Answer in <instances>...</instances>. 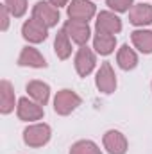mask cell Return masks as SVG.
<instances>
[{
    "mask_svg": "<svg viewBox=\"0 0 152 154\" xmlns=\"http://www.w3.org/2000/svg\"><path fill=\"white\" fill-rule=\"evenodd\" d=\"M70 154H102V152H100V149H99V145L95 142L81 140V142H77V143L72 145Z\"/></svg>",
    "mask_w": 152,
    "mask_h": 154,
    "instance_id": "obj_20",
    "label": "cell"
},
{
    "mask_svg": "<svg viewBox=\"0 0 152 154\" xmlns=\"http://www.w3.org/2000/svg\"><path fill=\"white\" fill-rule=\"evenodd\" d=\"M22 36L29 43H41L48 36V27L36 18H31L22 25Z\"/></svg>",
    "mask_w": 152,
    "mask_h": 154,
    "instance_id": "obj_5",
    "label": "cell"
},
{
    "mask_svg": "<svg viewBox=\"0 0 152 154\" xmlns=\"http://www.w3.org/2000/svg\"><path fill=\"white\" fill-rule=\"evenodd\" d=\"M104 149L109 154H125L127 152V140L120 131L111 129L104 134Z\"/></svg>",
    "mask_w": 152,
    "mask_h": 154,
    "instance_id": "obj_11",
    "label": "cell"
},
{
    "mask_svg": "<svg viewBox=\"0 0 152 154\" xmlns=\"http://www.w3.org/2000/svg\"><path fill=\"white\" fill-rule=\"evenodd\" d=\"M32 18H36L41 23H45L48 29L56 27L57 22H59V9L56 5H52L50 2H38L32 7Z\"/></svg>",
    "mask_w": 152,
    "mask_h": 154,
    "instance_id": "obj_3",
    "label": "cell"
},
{
    "mask_svg": "<svg viewBox=\"0 0 152 154\" xmlns=\"http://www.w3.org/2000/svg\"><path fill=\"white\" fill-rule=\"evenodd\" d=\"M81 97L77 95L75 91L72 90H61L57 91L56 99H54V111L57 115H70L72 111H75L77 108L81 106Z\"/></svg>",
    "mask_w": 152,
    "mask_h": 154,
    "instance_id": "obj_2",
    "label": "cell"
},
{
    "mask_svg": "<svg viewBox=\"0 0 152 154\" xmlns=\"http://www.w3.org/2000/svg\"><path fill=\"white\" fill-rule=\"evenodd\" d=\"M116 47V38L114 34H106V32H97L93 38V48L100 56H109Z\"/></svg>",
    "mask_w": 152,
    "mask_h": 154,
    "instance_id": "obj_16",
    "label": "cell"
},
{
    "mask_svg": "<svg viewBox=\"0 0 152 154\" xmlns=\"http://www.w3.org/2000/svg\"><path fill=\"white\" fill-rule=\"evenodd\" d=\"M20 66H32V68H47L45 57L39 54L34 47H23L18 57Z\"/></svg>",
    "mask_w": 152,
    "mask_h": 154,
    "instance_id": "obj_13",
    "label": "cell"
},
{
    "mask_svg": "<svg viewBox=\"0 0 152 154\" xmlns=\"http://www.w3.org/2000/svg\"><path fill=\"white\" fill-rule=\"evenodd\" d=\"M95 31L97 32H106V34H118L122 31V20L111 11H102L97 16Z\"/></svg>",
    "mask_w": 152,
    "mask_h": 154,
    "instance_id": "obj_6",
    "label": "cell"
},
{
    "mask_svg": "<svg viewBox=\"0 0 152 154\" xmlns=\"http://www.w3.org/2000/svg\"><path fill=\"white\" fill-rule=\"evenodd\" d=\"M54 50L57 54L59 59H68L70 54H72V41H70V36L65 29L57 31L56 34V39H54Z\"/></svg>",
    "mask_w": 152,
    "mask_h": 154,
    "instance_id": "obj_18",
    "label": "cell"
},
{
    "mask_svg": "<svg viewBox=\"0 0 152 154\" xmlns=\"http://www.w3.org/2000/svg\"><path fill=\"white\" fill-rule=\"evenodd\" d=\"M116 63L122 70H132L138 65V56L129 45H122L116 54Z\"/></svg>",
    "mask_w": 152,
    "mask_h": 154,
    "instance_id": "obj_17",
    "label": "cell"
},
{
    "mask_svg": "<svg viewBox=\"0 0 152 154\" xmlns=\"http://www.w3.org/2000/svg\"><path fill=\"white\" fill-rule=\"evenodd\" d=\"M106 4H108L113 11H116V13H125V11L131 9L132 0H106Z\"/></svg>",
    "mask_w": 152,
    "mask_h": 154,
    "instance_id": "obj_22",
    "label": "cell"
},
{
    "mask_svg": "<svg viewBox=\"0 0 152 154\" xmlns=\"http://www.w3.org/2000/svg\"><path fill=\"white\" fill-rule=\"evenodd\" d=\"M27 93L34 102L45 106L50 99V86L43 81H29L27 82Z\"/></svg>",
    "mask_w": 152,
    "mask_h": 154,
    "instance_id": "obj_14",
    "label": "cell"
},
{
    "mask_svg": "<svg viewBox=\"0 0 152 154\" xmlns=\"http://www.w3.org/2000/svg\"><path fill=\"white\" fill-rule=\"evenodd\" d=\"M63 29L68 32L70 39H72L74 43H77V45H81V47L88 43L90 34H91L90 25H88L86 22H77V20H68Z\"/></svg>",
    "mask_w": 152,
    "mask_h": 154,
    "instance_id": "obj_10",
    "label": "cell"
},
{
    "mask_svg": "<svg viewBox=\"0 0 152 154\" xmlns=\"http://www.w3.org/2000/svg\"><path fill=\"white\" fill-rule=\"evenodd\" d=\"M52 136V131H50V125L48 124H32L29 125L25 131H23V142L25 145L29 147H43L48 143Z\"/></svg>",
    "mask_w": 152,
    "mask_h": 154,
    "instance_id": "obj_1",
    "label": "cell"
},
{
    "mask_svg": "<svg viewBox=\"0 0 152 154\" xmlns=\"http://www.w3.org/2000/svg\"><path fill=\"white\" fill-rule=\"evenodd\" d=\"M0 16H2V25H0V29H2V31H7V27H9V9H7L5 4L0 7Z\"/></svg>",
    "mask_w": 152,
    "mask_h": 154,
    "instance_id": "obj_23",
    "label": "cell"
},
{
    "mask_svg": "<svg viewBox=\"0 0 152 154\" xmlns=\"http://www.w3.org/2000/svg\"><path fill=\"white\" fill-rule=\"evenodd\" d=\"M95 4L90 2V0H72L66 13H68V18L70 20H77V22H86L91 20L95 16Z\"/></svg>",
    "mask_w": 152,
    "mask_h": 154,
    "instance_id": "obj_4",
    "label": "cell"
},
{
    "mask_svg": "<svg viewBox=\"0 0 152 154\" xmlns=\"http://www.w3.org/2000/svg\"><path fill=\"white\" fill-rule=\"evenodd\" d=\"M13 109H14V90L11 82L4 79L0 82V113L9 115Z\"/></svg>",
    "mask_w": 152,
    "mask_h": 154,
    "instance_id": "obj_15",
    "label": "cell"
},
{
    "mask_svg": "<svg viewBox=\"0 0 152 154\" xmlns=\"http://www.w3.org/2000/svg\"><path fill=\"white\" fill-rule=\"evenodd\" d=\"M95 63H97V59H95L93 50L88 48L86 45H82V47L79 48L77 56H75V70H77V74H79L81 77L90 75V74L93 72V68H95Z\"/></svg>",
    "mask_w": 152,
    "mask_h": 154,
    "instance_id": "obj_8",
    "label": "cell"
},
{
    "mask_svg": "<svg viewBox=\"0 0 152 154\" xmlns=\"http://www.w3.org/2000/svg\"><path fill=\"white\" fill-rule=\"evenodd\" d=\"M129 22L136 27H145L152 23V5L150 4H136L129 11Z\"/></svg>",
    "mask_w": 152,
    "mask_h": 154,
    "instance_id": "obj_12",
    "label": "cell"
},
{
    "mask_svg": "<svg viewBox=\"0 0 152 154\" xmlns=\"http://www.w3.org/2000/svg\"><path fill=\"white\" fill-rule=\"evenodd\" d=\"M48 2H50L52 5H56L57 9H59L61 5H66V4H68V0H48Z\"/></svg>",
    "mask_w": 152,
    "mask_h": 154,
    "instance_id": "obj_24",
    "label": "cell"
},
{
    "mask_svg": "<svg viewBox=\"0 0 152 154\" xmlns=\"http://www.w3.org/2000/svg\"><path fill=\"white\" fill-rule=\"evenodd\" d=\"M95 84L102 93H113L116 90V75L109 63L100 65V70L97 72V77H95Z\"/></svg>",
    "mask_w": 152,
    "mask_h": 154,
    "instance_id": "obj_9",
    "label": "cell"
},
{
    "mask_svg": "<svg viewBox=\"0 0 152 154\" xmlns=\"http://www.w3.org/2000/svg\"><path fill=\"white\" fill-rule=\"evenodd\" d=\"M131 39H132V45L141 54H152V31H145V29L134 31L131 34Z\"/></svg>",
    "mask_w": 152,
    "mask_h": 154,
    "instance_id": "obj_19",
    "label": "cell"
},
{
    "mask_svg": "<svg viewBox=\"0 0 152 154\" xmlns=\"http://www.w3.org/2000/svg\"><path fill=\"white\" fill-rule=\"evenodd\" d=\"M16 113H18V118L23 120V122H34V120L43 118V108L38 102H32L27 97H22L18 100Z\"/></svg>",
    "mask_w": 152,
    "mask_h": 154,
    "instance_id": "obj_7",
    "label": "cell"
},
{
    "mask_svg": "<svg viewBox=\"0 0 152 154\" xmlns=\"http://www.w3.org/2000/svg\"><path fill=\"white\" fill-rule=\"evenodd\" d=\"M4 4L14 18H22L27 11V0H4Z\"/></svg>",
    "mask_w": 152,
    "mask_h": 154,
    "instance_id": "obj_21",
    "label": "cell"
}]
</instances>
